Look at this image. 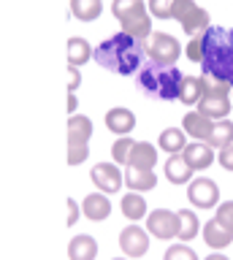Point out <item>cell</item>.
<instances>
[{
  "label": "cell",
  "instance_id": "cell-1",
  "mask_svg": "<svg viewBox=\"0 0 233 260\" xmlns=\"http://www.w3.org/2000/svg\"><path fill=\"white\" fill-rule=\"evenodd\" d=\"M95 62L109 73H119V76H136L141 65L147 62V44L127 32L119 30L117 36L106 38L103 44L95 46Z\"/></svg>",
  "mask_w": 233,
  "mask_h": 260
},
{
  "label": "cell",
  "instance_id": "cell-2",
  "mask_svg": "<svg viewBox=\"0 0 233 260\" xmlns=\"http://www.w3.org/2000/svg\"><path fill=\"white\" fill-rule=\"evenodd\" d=\"M201 68H204V76L233 87V27L212 24L204 32Z\"/></svg>",
  "mask_w": 233,
  "mask_h": 260
},
{
  "label": "cell",
  "instance_id": "cell-3",
  "mask_svg": "<svg viewBox=\"0 0 233 260\" xmlns=\"http://www.w3.org/2000/svg\"><path fill=\"white\" fill-rule=\"evenodd\" d=\"M182 79L184 76L176 65H160V62L147 60L141 65V71L136 73V87H139L149 101L174 103V101H179Z\"/></svg>",
  "mask_w": 233,
  "mask_h": 260
},
{
  "label": "cell",
  "instance_id": "cell-4",
  "mask_svg": "<svg viewBox=\"0 0 233 260\" xmlns=\"http://www.w3.org/2000/svg\"><path fill=\"white\" fill-rule=\"evenodd\" d=\"M206 81V92L204 98L198 101L195 109L204 114V117L209 119H228V114H230V106H233V98L228 95V87L230 84H225V81H214V79H209L204 76Z\"/></svg>",
  "mask_w": 233,
  "mask_h": 260
},
{
  "label": "cell",
  "instance_id": "cell-5",
  "mask_svg": "<svg viewBox=\"0 0 233 260\" xmlns=\"http://www.w3.org/2000/svg\"><path fill=\"white\" fill-rule=\"evenodd\" d=\"M144 44H147V57L160 65H176V60L182 54L179 41L174 36H168V32H152Z\"/></svg>",
  "mask_w": 233,
  "mask_h": 260
},
{
  "label": "cell",
  "instance_id": "cell-6",
  "mask_svg": "<svg viewBox=\"0 0 233 260\" xmlns=\"http://www.w3.org/2000/svg\"><path fill=\"white\" fill-rule=\"evenodd\" d=\"M147 231L155 236V239H163V241L176 239V236H179V211L155 209L147 217Z\"/></svg>",
  "mask_w": 233,
  "mask_h": 260
},
{
  "label": "cell",
  "instance_id": "cell-7",
  "mask_svg": "<svg viewBox=\"0 0 233 260\" xmlns=\"http://www.w3.org/2000/svg\"><path fill=\"white\" fill-rule=\"evenodd\" d=\"M187 198L198 209H214L220 206V187H217L214 179H206V176L192 179L187 187Z\"/></svg>",
  "mask_w": 233,
  "mask_h": 260
},
{
  "label": "cell",
  "instance_id": "cell-8",
  "mask_svg": "<svg viewBox=\"0 0 233 260\" xmlns=\"http://www.w3.org/2000/svg\"><path fill=\"white\" fill-rule=\"evenodd\" d=\"M119 249L125 252V257H141L147 255L149 249V233L139 225H127L122 233H119Z\"/></svg>",
  "mask_w": 233,
  "mask_h": 260
},
{
  "label": "cell",
  "instance_id": "cell-9",
  "mask_svg": "<svg viewBox=\"0 0 233 260\" xmlns=\"http://www.w3.org/2000/svg\"><path fill=\"white\" fill-rule=\"evenodd\" d=\"M90 176H92L95 187H98L101 192H106V195L117 192L125 182V176H122V171L117 168V162H98V166L90 171Z\"/></svg>",
  "mask_w": 233,
  "mask_h": 260
},
{
  "label": "cell",
  "instance_id": "cell-10",
  "mask_svg": "<svg viewBox=\"0 0 233 260\" xmlns=\"http://www.w3.org/2000/svg\"><path fill=\"white\" fill-rule=\"evenodd\" d=\"M106 127L114 136H130V130L136 127V114L125 106H114L106 111Z\"/></svg>",
  "mask_w": 233,
  "mask_h": 260
},
{
  "label": "cell",
  "instance_id": "cell-11",
  "mask_svg": "<svg viewBox=\"0 0 233 260\" xmlns=\"http://www.w3.org/2000/svg\"><path fill=\"white\" fill-rule=\"evenodd\" d=\"M182 130L187 136H192L195 141H206V138L212 136V130H214V119L204 117L201 111H187L184 119H182Z\"/></svg>",
  "mask_w": 233,
  "mask_h": 260
},
{
  "label": "cell",
  "instance_id": "cell-12",
  "mask_svg": "<svg viewBox=\"0 0 233 260\" xmlns=\"http://www.w3.org/2000/svg\"><path fill=\"white\" fill-rule=\"evenodd\" d=\"M157 166V149L155 144L149 141H136L133 152H130V160H127V168H136V171H155Z\"/></svg>",
  "mask_w": 233,
  "mask_h": 260
},
{
  "label": "cell",
  "instance_id": "cell-13",
  "mask_svg": "<svg viewBox=\"0 0 233 260\" xmlns=\"http://www.w3.org/2000/svg\"><path fill=\"white\" fill-rule=\"evenodd\" d=\"M182 157L190 162L192 171H204V168H209L214 162V152H212V146H209L206 141H192V144L184 146Z\"/></svg>",
  "mask_w": 233,
  "mask_h": 260
},
{
  "label": "cell",
  "instance_id": "cell-14",
  "mask_svg": "<svg viewBox=\"0 0 233 260\" xmlns=\"http://www.w3.org/2000/svg\"><path fill=\"white\" fill-rule=\"evenodd\" d=\"M179 24H182V30L187 32V36H198V32H206L209 27H212V24H209V11L201 8V6L187 8V11L182 14Z\"/></svg>",
  "mask_w": 233,
  "mask_h": 260
},
{
  "label": "cell",
  "instance_id": "cell-15",
  "mask_svg": "<svg viewBox=\"0 0 233 260\" xmlns=\"http://www.w3.org/2000/svg\"><path fill=\"white\" fill-rule=\"evenodd\" d=\"M82 211H84L87 219L101 222V219H106L111 214V201L106 198V192H92V195H87V198H84Z\"/></svg>",
  "mask_w": 233,
  "mask_h": 260
},
{
  "label": "cell",
  "instance_id": "cell-16",
  "mask_svg": "<svg viewBox=\"0 0 233 260\" xmlns=\"http://www.w3.org/2000/svg\"><path fill=\"white\" fill-rule=\"evenodd\" d=\"M95 255H98V241H95L92 236L79 233L71 239V244H68V257L71 260H95Z\"/></svg>",
  "mask_w": 233,
  "mask_h": 260
},
{
  "label": "cell",
  "instance_id": "cell-17",
  "mask_svg": "<svg viewBox=\"0 0 233 260\" xmlns=\"http://www.w3.org/2000/svg\"><path fill=\"white\" fill-rule=\"evenodd\" d=\"M204 241L212 249H225L233 241V231H228L220 219H209V222L204 225Z\"/></svg>",
  "mask_w": 233,
  "mask_h": 260
},
{
  "label": "cell",
  "instance_id": "cell-18",
  "mask_svg": "<svg viewBox=\"0 0 233 260\" xmlns=\"http://www.w3.org/2000/svg\"><path fill=\"white\" fill-rule=\"evenodd\" d=\"M165 179L171 184H187V182H192L190 162L184 160L182 154H171V157L165 160Z\"/></svg>",
  "mask_w": 233,
  "mask_h": 260
},
{
  "label": "cell",
  "instance_id": "cell-19",
  "mask_svg": "<svg viewBox=\"0 0 233 260\" xmlns=\"http://www.w3.org/2000/svg\"><path fill=\"white\" fill-rule=\"evenodd\" d=\"M92 138V122L84 114H71L68 119V144H90Z\"/></svg>",
  "mask_w": 233,
  "mask_h": 260
},
{
  "label": "cell",
  "instance_id": "cell-20",
  "mask_svg": "<svg viewBox=\"0 0 233 260\" xmlns=\"http://www.w3.org/2000/svg\"><path fill=\"white\" fill-rule=\"evenodd\" d=\"M206 92V81L204 76H184L182 79V89H179V101L184 106H198V101Z\"/></svg>",
  "mask_w": 233,
  "mask_h": 260
},
{
  "label": "cell",
  "instance_id": "cell-21",
  "mask_svg": "<svg viewBox=\"0 0 233 260\" xmlns=\"http://www.w3.org/2000/svg\"><path fill=\"white\" fill-rule=\"evenodd\" d=\"M122 214L130 219V222H139L141 217H147V201H144V195L141 192H127V195H122Z\"/></svg>",
  "mask_w": 233,
  "mask_h": 260
},
{
  "label": "cell",
  "instance_id": "cell-22",
  "mask_svg": "<svg viewBox=\"0 0 233 260\" xmlns=\"http://www.w3.org/2000/svg\"><path fill=\"white\" fill-rule=\"evenodd\" d=\"M184 146H187V133L179 127H165L163 133H160V149L168 152V154H179L184 152Z\"/></svg>",
  "mask_w": 233,
  "mask_h": 260
},
{
  "label": "cell",
  "instance_id": "cell-23",
  "mask_svg": "<svg viewBox=\"0 0 233 260\" xmlns=\"http://www.w3.org/2000/svg\"><path fill=\"white\" fill-rule=\"evenodd\" d=\"M206 144L212 146V149H225V146H230L233 144V122L230 119H217L212 136L206 138Z\"/></svg>",
  "mask_w": 233,
  "mask_h": 260
},
{
  "label": "cell",
  "instance_id": "cell-24",
  "mask_svg": "<svg viewBox=\"0 0 233 260\" xmlns=\"http://www.w3.org/2000/svg\"><path fill=\"white\" fill-rule=\"evenodd\" d=\"M125 184L130 187L133 192H147L157 184V176L152 171H136V168H127L125 171Z\"/></svg>",
  "mask_w": 233,
  "mask_h": 260
},
{
  "label": "cell",
  "instance_id": "cell-25",
  "mask_svg": "<svg viewBox=\"0 0 233 260\" xmlns=\"http://www.w3.org/2000/svg\"><path fill=\"white\" fill-rule=\"evenodd\" d=\"M95 52H92V46L87 44V38L82 36H74V38H68V65H84L87 60H90Z\"/></svg>",
  "mask_w": 233,
  "mask_h": 260
},
{
  "label": "cell",
  "instance_id": "cell-26",
  "mask_svg": "<svg viewBox=\"0 0 233 260\" xmlns=\"http://www.w3.org/2000/svg\"><path fill=\"white\" fill-rule=\"evenodd\" d=\"M103 11V0H71V14L79 22H92Z\"/></svg>",
  "mask_w": 233,
  "mask_h": 260
},
{
  "label": "cell",
  "instance_id": "cell-27",
  "mask_svg": "<svg viewBox=\"0 0 233 260\" xmlns=\"http://www.w3.org/2000/svg\"><path fill=\"white\" fill-rule=\"evenodd\" d=\"M111 14L119 22H125L139 14H147V6H144V0H111Z\"/></svg>",
  "mask_w": 233,
  "mask_h": 260
},
{
  "label": "cell",
  "instance_id": "cell-28",
  "mask_svg": "<svg viewBox=\"0 0 233 260\" xmlns=\"http://www.w3.org/2000/svg\"><path fill=\"white\" fill-rule=\"evenodd\" d=\"M122 32H127V36L139 38V41H147L152 36V19L149 14H139L133 16V19H125L122 22Z\"/></svg>",
  "mask_w": 233,
  "mask_h": 260
},
{
  "label": "cell",
  "instance_id": "cell-29",
  "mask_svg": "<svg viewBox=\"0 0 233 260\" xmlns=\"http://www.w3.org/2000/svg\"><path fill=\"white\" fill-rule=\"evenodd\" d=\"M201 231V222H198V214L195 211H190V209H182L179 211V236L176 239H182V241H190V239H195Z\"/></svg>",
  "mask_w": 233,
  "mask_h": 260
},
{
  "label": "cell",
  "instance_id": "cell-30",
  "mask_svg": "<svg viewBox=\"0 0 233 260\" xmlns=\"http://www.w3.org/2000/svg\"><path fill=\"white\" fill-rule=\"evenodd\" d=\"M133 146H136V141H133L130 136H119V138H117L114 146H111V157H114L117 166H127V160H130V152H133Z\"/></svg>",
  "mask_w": 233,
  "mask_h": 260
},
{
  "label": "cell",
  "instance_id": "cell-31",
  "mask_svg": "<svg viewBox=\"0 0 233 260\" xmlns=\"http://www.w3.org/2000/svg\"><path fill=\"white\" fill-rule=\"evenodd\" d=\"M176 0H149V14L157 19H174Z\"/></svg>",
  "mask_w": 233,
  "mask_h": 260
},
{
  "label": "cell",
  "instance_id": "cell-32",
  "mask_svg": "<svg viewBox=\"0 0 233 260\" xmlns=\"http://www.w3.org/2000/svg\"><path fill=\"white\" fill-rule=\"evenodd\" d=\"M165 260H198V255L182 241V244H171L165 249Z\"/></svg>",
  "mask_w": 233,
  "mask_h": 260
},
{
  "label": "cell",
  "instance_id": "cell-33",
  "mask_svg": "<svg viewBox=\"0 0 233 260\" xmlns=\"http://www.w3.org/2000/svg\"><path fill=\"white\" fill-rule=\"evenodd\" d=\"M184 54H187V60H192V62L201 65V57H204V32H198V36L190 38V44H187V49H184Z\"/></svg>",
  "mask_w": 233,
  "mask_h": 260
},
{
  "label": "cell",
  "instance_id": "cell-34",
  "mask_svg": "<svg viewBox=\"0 0 233 260\" xmlns=\"http://www.w3.org/2000/svg\"><path fill=\"white\" fill-rule=\"evenodd\" d=\"M90 157V146L87 144H68V166H79Z\"/></svg>",
  "mask_w": 233,
  "mask_h": 260
},
{
  "label": "cell",
  "instance_id": "cell-35",
  "mask_svg": "<svg viewBox=\"0 0 233 260\" xmlns=\"http://www.w3.org/2000/svg\"><path fill=\"white\" fill-rule=\"evenodd\" d=\"M214 219H220V222L228 228V231H233V201L220 203V206H217V211H214Z\"/></svg>",
  "mask_w": 233,
  "mask_h": 260
},
{
  "label": "cell",
  "instance_id": "cell-36",
  "mask_svg": "<svg viewBox=\"0 0 233 260\" xmlns=\"http://www.w3.org/2000/svg\"><path fill=\"white\" fill-rule=\"evenodd\" d=\"M217 160H220V166H222L225 171H233V144L217 152Z\"/></svg>",
  "mask_w": 233,
  "mask_h": 260
},
{
  "label": "cell",
  "instance_id": "cell-37",
  "mask_svg": "<svg viewBox=\"0 0 233 260\" xmlns=\"http://www.w3.org/2000/svg\"><path fill=\"white\" fill-rule=\"evenodd\" d=\"M79 84H82V73H79L76 65H68V89H71V92H76Z\"/></svg>",
  "mask_w": 233,
  "mask_h": 260
},
{
  "label": "cell",
  "instance_id": "cell-38",
  "mask_svg": "<svg viewBox=\"0 0 233 260\" xmlns=\"http://www.w3.org/2000/svg\"><path fill=\"white\" fill-rule=\"evenodd\" d=\"M195 6V0H176V6H174V22H179L182 19V14L187 11V8Z\"/></svg>",
  "mask_w": 233,
  "mask_h": 260
},
{
  "label": "cell",
  "instance_id": "cell-39",
  "mask_svg": "<svg viewBox=\"0 0 233 260\" xmlns=\"http://www.w3.org/2000/svg\"><path fill=\"white\" fill-rule=\"evenodd\" d=\"M65 203H68V225L74 228V225L79 222V206H76V201H74V198H68Z\"/></svg>",
  "mask_w": 233,
  "mask_h": 260
},
{
  "label": "cell",
  "instance_id": "cell-40",
  "mask_svg": "<svg viewBox=\"0 0 233 260\" xmlns=\"http://www.w3.org/2000/svg\"><path fill=\"white\" fill-rule=\"evenodd\" d=\"M76 109H79V101H76V92H71V95H68V111H71V114H76Z\"/></svg>",
  "mask_w": 233,
  "mask_h": 260
},
{
  "label": "cell",
  "instance_id": "cell-41",
  "mask_svg": "<svg viewBox=\"0 0 233 260\" xmlns=\"http://www.w3.org/2000/svg\"><path fill=\"white\" fill-rule=\"evenodd\" d=\"M204 260H228V257L220 255V252H214V255H209V257H204Z\"/></svg>",
  "mask_w": 233,
  "mask_h": 260
},
{
  "label": "cell",
  "instance_id": "cell-42",
  "mask_svg": "<svg viewBox=\"0 0 233 260\" xmlns=\"http://www.w3.org/2000/svg\"><path fill=\"white\" fill-rule=\"evenodd\" d=\"M114 260H127V257H114Z\"/></svg>",
  "mask_w": 233,
  "mask_h": 260
}]
</instances>
